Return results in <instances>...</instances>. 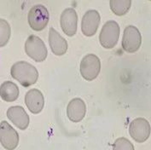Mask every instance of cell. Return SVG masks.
<instances>
[{"mask_svg": "<svg viewBox=\"0 0 151 150\" xmlns=\"http://www.w3.org/2000/svg\"><path fill=\"white\" fill-rule=\"evenodd\" d=\"M113 150H135L133 144L125 137L116 139L113 144Z\"/></svg>", "mask_w": 151, "mask_h": 150, "instance_id": "ac0fdd59", "label": "cell"}, {"mask_svg": "<svg viewBox=\"0 0 151 150\" xmlns=\"http://www.w3.org/2000/svg\"><path fill=\"white\" fill-rule=\"evenodd\" d=\"M101 17L95 9H90L86 12L81 22V31L86 37H92L96 34L99 27Z\"/></svg>", "mask_w": 151, "mask_h": 150, "instance_id": "30bf717a", "label": "cell"}, {"mask_svg": "<svg viewBox=\"0 0 151 150\" xmlns=\"http://www.w3.org/2000/svg\"><path fill=\"white\" fill-rule=\"evenodd\" d=\"M142 44V36L139 30L132 25L127 26L122 37V48L127 53L137 52Z\"/></svg>", "mask_w": 151, "mask_h": 150, "instance_id": "8992f818", "label": "cell"}, {"mask_svg": "<svg viewBox=\"0 0 151 150\" xmlns=\"http://www.w3.org/2000/svg\"><path fill=\"white\" fill-rule=\"evenodd\" d=\"M110 9L114 14L116 16H125L132 5V1L126 0V1H118V0H112L109 2Z\"/></svg>", "mask_w": 151, "mask_h": 150, "instance_id": "2e32d148", "label": "cell"}, {"mask_svg": "<svg viewBox=\"0 0 151 150\" xmlns=\"http://www.w3.org/2000/svg\"><path fill=\"white\" fill-rule=\"evenodd\" d=\"M7 117L18 129L24 131L30 123V118L27 112L21 106H13L7 110Z\"/></svg>", "mask_w": 151, "mask_h": 150, "instance_id": "8fae6325", "label": "cell"}, {"mask_svg": "<svg viewBox=\"0 0 151 150\" xmlns=\"http://www.w3.org/2000/svg\"><path fill=\"white\" fill-rule=\"evenodd\" d=\"M60 24L63 32L68 37L76 34L78 28V15L74 9L68 8L64 9L61 15Z\"/></svg>", "mask_w": 151, "mask_h": 150, "instance_id": "9c48e42d", "label": "cell"}, {"mask_svg": "<svg viewBox=\"0 0 151 150\" xmlns=\"http://www.w3.org/2000/svg\"><path fill=\"white\" fill-rule=\"evenodd\" d=\"M19 88L11 81H5L0 86V96L7 103H12L19 97Z\"/></svg>", "mask_w": 151, "mask_h": 150, "instance_id": "9a60e30c", "label": "cell"}, {"mask_svg": "<svg viewBox=\"0 0 151 150\" xmlns=\"http://www.w3.org/2000/svg\"><path fill=\"white\" fill-rule=\"evenodd\" d=\"M49 44L52 53L58 56L63 55L68 48L67 40L53 27H50L49 32Z\"/></svg>", "mask_w": 151, "mask_h": 150, "instance_id": "5bb4252c", "label": "cell"}, {"mask_svg": "<svg viewBox=\"0 0 151 150\" xmlns=\"http://www.w3.org/2000/svg\"><path fill=\"white\" fill-rule=\"evenodd\" d=\"M119 24L115 21H109L104 24L100 34L99 42L104 49H113L118 43L119 37Z\"/></svg>", "mask_w": 151, "mask_h": 150, "instance_id": "277c9868", "label": "cell"}, {"mask_svg": "<svg viewBox=\"0 0 151 150\" xmlns=\"http://www.w3.org/2000/svg\"><path fill=\"white\" fill-rule=\"evenodd\" d=\"M11 35V28L6 20L0 18V47H4L8 44Z\"/></svg>", "mask_w": 151, "mask_h": 150, "instance_id": "e0dca14e", "label": "cell"}, {"mask_svg": "<svg viewBox=\"0 0 151 150\" xmlns=\"http://www.w3.org/2000/svg\"><path fill=\"white\" fill-rule=\"evenodd\" d=\"M10 74L23 87H29L34 85L39 79L37 68L27 62H17L11 67Z\"/></svg>", "mask_w": 151, "mask_h": 150, "instance_id": "6da1fadb", "label": "cell"}, {"mask_svg": "<svg viewBox=\"0 0 151 150\" xmlns=\"http://www.w3.org/2000/svg\"><path fill=\"white\" fill-rule=\"evenodd\" d=\"M25 52L36 62H44L48 55L47 48L44 41L36 35H30L25 43Z\"/></svg>", "mask_w": 151, "mask_h": 150, "instance_id": "7a4b0ae2", "label": "cell"}, {"mask_svg": "<svg viewBox=\"0 0 151 150\" xmlns=\"http://www.w3.org/2000/svg\"><path fill=\"white\" fill-rule=\"evenodd\" d=\"M86 113V105L81 98H73L67 107V115L69 120L79 123L85 118Z\"/></svg>", "mask_w": 151, "mask_h": 150, "instance_id": "4fadbf2b", "label": "cell"}, {"mask_svg": "<svg viewBox=\"0 0 151 150\" xmlns=\"http://www.w3.org/2000/svg\"><path fill=\"white\" fill-rule=\"evenodd\" d=\"M0 143L6 150L16 149L19 144V134L7 121L0 123Z\"/></svg>", "mask_w": 151, "mask_h": 150, "instance_id": "ba28073f", "label": "cell"}, {"mask_svg": "<svg viewBox=\"0 0 151 150\" xmlns=\"http://www.w3.org/2000/svg\"><path fill=\"white\" fill-rule=\"evenodd\" d=\"M25 104L32 113L38 114L42 112L45 106L44 95L38 89L29 90L25 95Z\"/></svg>", "mask_w": 151, "mask_h": 150, "instance_id": "7c38bea8", "label": "cell"}, {"mask_svg": "<svg viewBox=\"0 0 151 150\" xmlns=\"http://www.w3.org/2000/svg\"><path fill=\"white\" fill-rule=\"evenodd\" d=\"M129 134L137 142H146L150 136V125L144 118L133 119L129 126Z\"/></svg>", "mask_w": 151, "mask_h": 150, "instance_id": "52a82bcc", "label": "cell"}, {"mask_svg": "<svg viewBox=\"0 0 151 150\" xmlns=\"http://www.w3.org/2000/svg\"><path fill=\"white\" fill-rule=\"evenodd\" d=\"M101 70V62L95 54H88L83 57L80 66L81 76L87 81H92L97 78Z\"/></svg>", "mask_w": 151, "mask_h": 150, "instance_id": "5b68a950", "label": "cell"}, {"mask_svg": "<svg viewBox=\"0 0 151 150\" xmlns=\"http://www.w3.org/2000/svg\"><path fill=\"white\" fill-rule=\"evenodd\" d=\"M49 20V11L43 4H36L32 6L27 15V22L30 27L37 32L44 30L47 27Z\"/></svg>", "mask_w": 151, "mask_h": 150, "instance_id": "3957f363", "label": "cell"}]
</instances>
